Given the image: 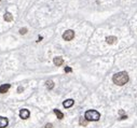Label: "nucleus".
<instances>
[{
  "label": "nucleus",
  "mask_w": 137,
  "mask_h": 128,
  "mask_svg": "<svg viewBox=\"0 0 137 128\" xmlns=\"http://www.w3.org/2000/svg\"><path fill=\"white\" fill-rule=\"evenodd\" d=\"M128 80H130V78H128V74L125 71L118 72L113 75V78H112L113 83L116 84V85H119V86H122V85H124V84H126L128 82Z\"/></svg>",
  "instance_id": "nucleus-1"
},
{
  "label": "nucleus",
  "mask_w": 137,
  "mask_h": 128,
  "mask_svg": "<svg viewBox=\"0 0 137 128\" xmlns=\"http://www.w3.org/2000/svg\"><path fill=\"white\" fill-rule=\"evenodd\" d=\"M84 117L89 122H97L100 118V114L96 110H89L84 114Z\"/></svg>",
  "instance_id": "nucleus-2"
},
{
  "label": "nucleus",
  "mask_w": 137,
  "mask_h": 128,
  "mask_svg": "<svg viewBox=\"0 0 137 128\" xmlns=\"http://www.w3.org/2000/svg\"><path fill=\"white\" fill-rule=\"evenodd\" d=\"M75 38V31L73 30H66L63 34V39L65 40V41H71V40Z\"/></svg>",
  "instance_id": "nucleus-3"
},
{
  "label": "nucleus",
  "mask_w": 137,
  "mask_h": 128,
  "mask_svg": "<svg viewBox=\"0 0 137 128\" xmlns=\"http://www.w3.org/2000/svg\"><path fill=\"white\" fill-rule=\"evenodd\" d=\"M29 115H30V112H29V110H27V109H22L20 111V117L21 118L27 119L29 117Z\"/></svg>",
  "instance_id": "nucleus-4"
},
{
  "label": "nucleus",
  "mask_w": 137,
  "mask_h": 128,
  "mask_svg": "<svg viewBox=\"0 0 137 128\" xmlns=\"http://www.w3.org/2000/svg\"><path fill=\"white\" fill-rule=\"evenodd\" d=\"M53 62H54V65H55V66L59 67V66H62V65L64 64V59H63L61 56H57V57H54Z\"/></svg>",
  "instance_id": "nucleus-5"
},
{
  "label": "nucleus",
  "mask_w": 137,
  "mask_h": 128,
  "mask_svg": "<svg viewBox=\"0 0 137 128\" xmlns=\"http://www.w3.org/2000/svg\"><path fill=\"white\" fill-rule=\"evenodd\" d=\"M10 87H11L10 84H2L0 86V94H5L10 89Z\"/></svg>",
  "instance_id": "nucleus-6"
},
{
  "label": "nucleus",
  "mask_w": 137,
  "mask_h": 128,
  "mask_svg": "<svg viewBox=\"0 0 137 128\" xmlns=\"http://www.w3.org/2000/svg\"><path fill=\"white\" fill-rule=\"evenodd\" d=\"M9 122H8L7 117H3V116H0V128H4L8 126Z\"/></svg>",
  "instance_id": "nucleus-7"
},
{
  "label": "nucleus",
  "mask_w": 137,
  "mask_h": 128,
  "mask_svg": "<svg viewBox=\"0 0 137 128\" xmlns=\"http://www.w3.org/2000/svg\"><path fill=\"white\" fill-rule=\"evenodd\" d=\"M73 103H75V101H73V99H67V100H65L64 102H63V105H64V108H70V107H72L73 105Z\"/></svg>",
  "instance_id": "nucleus-8"
},
{
  "label": "nucleus",
  "mask_w": 137,
  "mask_h": 128,
  "mask_svg": "<svg viewBox=\"0 0 137 128\" xmlns=\"http://www.w3.org/2000/svg\"><path fill=\"white\" fill-rule=\"evenodd\" d=\"M53 112L55 113V115L57 116V118H58V119L64 118V114H63V113L61 112V111L58 110V109H54V110H53Z\"/></svg>",
  "instance_id": "nucleus-9"
},
{
  "label": "nucleus",
  "mask_w": 137,
  "mask_h": 128,
  "mask_svg": "<svg viewBox=\"0 0 137 128\" xmlns=\"http://www.w3.org/2000/svg\"><path fill=\"white\" fill-rule=\"evenodd\" d=\"M3 18H4V21H5V22H12V21H13V15L11 14V13L7 12V13L4 14Z\"/></svg>",
  "instance_id": "nucleus-10"
},
{
  "label": "nucleus",
  "mask_w": 137,
  "mask_h": 128,
  "mask_svg": "<svg viewBox=\"0 0 137 128\" xmlns=\"http://www.w3.org/2000/svg\"><path fill=\"white\" fill-rule=\"evenodd\" d=\"M106 41L108 44H112V43H114L117 41V38L116 37H113V36H110V37H107L106 38Z\"/></svg>",
  "instance_id": "nucleus-11"
},
{
  "label": "nucleus",
  "mask_w": 137,
  "mask_h": 128,
  "mask_svg": "<svg viewBox=\"0 0 137 128\" xmlns=\"http://www.w3.org/2000/svg\"><path fill=\"white\" fill-rule=\"evenodd\" d=\"M46 87H48L49 89H52L54 87V82L52 80H49V81H46Z\"/></svg>",
  "instance_id": "nucleus-12"
},
{
  "label": "nucleus",
  "mask_w": 137,
  "mask_h": 128,
  "mask_svg": "<svg viewBox=\"0 0 137 128\" xmlns=\"http://www.w3.org/2000/svg\"><path fill=\"white\" fill-rule=\"evenodd\" d=\"M87 122H89V121H87L85 117H84V118L81 117L80 121H79V123H80V125H82V126H86V125H87Z\"/></svg>",
  "instance_id": "nucleus-13"
},
{
  "label": "nucleus",
  "mask_w": 137,
  "mask_h": 128,
  "mask_svg": "<svg viewBox=\"0 0 137 128\" xmlns=\"http://www.w3.org/2000/svg\"><path fill=\"white\" fill-rule=\"evenodd\" d=\"M20 34H21V35H25V34H27V28H21V29H20Z\"/></svg>",
  "instance_id": "nucleus-14"
},
{
  "label": "nucleus",
  "mask_w": 137,
  "mask_h": 128,
  "mask_svg": "<svg viewBox=\"0 0 137 128\" xmlns=\"http://www.w3.org/2000/svg\"><path fill=\"white\" fill-rule=\"evenodd\" d=\"M72 71V69H71L70 67H66L65 68V72H71Z\"/></svg>",
  "instance_id": "nucleus-15"
},
{
  "label": "nucleus",
  "mask_w": 137,
  "mask_h": 128,
  "mask_svg": "<svg viewBox=\"0 0 137 128\" xmlns=\"http://www.w3.org/2000/svg\"><path fill=\"white\" fill-rule=\"evenodd\" d=\"M52 127H53V125H52L51 123H49V124L45 125V128H52Z\"/></svg>",
  "instance_id": "nucleus-16"
},
{
  "label": "nucleus",
  "mask_w": 137,
  "mask_h": 128,
  "mask_svg": "<svg viewBox=\"0 0 137 128\" xmlns=\"http://www.w3.org/2000/svg\"><path fill=\"white\" fill-rule=\"evenodd\" d=\"M22 91H24V88H23V87H22V86H20V87H18V88H17V92H18V93H21Z\"/></svg>",
  "instance_id": "nucleus-17"
},
{
  "label": "nucleus",
  "mask_w": 137,
  "mask_h": 128,
  "mask_svg": "<svg viewBox=\"0 0 137 128\" xmlns=\"http://www.w3.org/2000/svg\"><path fill=\"white\" fill-rule=\"evenodd\" d=\"M125 112H124V110H120L119 111V114H120V115H122V114H124Z\"/></svg>",
  "instance_id": "nucleus-18"
},
{
  "label": "nucleus",
  "mask_w": 137,
  "mask_h": 128,
  "mask_svg": "<svg viewBox=\"0 0 137 128\" xmlns=\"http://www.w3.org/2000/svg\"><path fill=\"white\" fill-rule=\"evenodd\" d=\"M126 118H127L126 115H123V116H121V118H120V119H126Z\"/></svg>",
  "instance_id": "nucleus-19"
},
{
  "label": "nucleus",
  "mask_w": 137,
  "mask_h": 128,
  "mask_svg": "<svg viewBox=\"0 0 137 128\" xmlns=\"http://www.w3.org/2000/svg\"><path fill=\"white\" fill-rule=\"evenodd\" d=\"M0 1H1V0H0Z\"/></svg>",
  "instance_id": "nucleus-20"
}]
</instances>
